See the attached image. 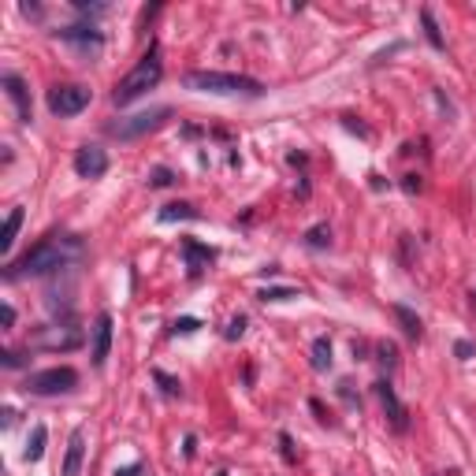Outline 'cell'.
Segmentation results:
<instances>
[{
    "mask_svg": "<svg viewBox=\"0 0 476 476\" xmlns=\"http://www.w3.org/2000/svg\"><path fill=\"white\" fill-rule=\"evenodd\" d=\"M82 253H86V246H82L78 234H49V238H41L34 249H27L19 260H11V265L4 268V279L49 276V272H59V268L75 265Z\"/></svg>",
    "mask_w": 476,
    "mask_h": 476,
    "instance_id": "obj_1",
    "label": "cell"
},
{
    "mask_svg": "<svg viewBox=\"0 0 476 476\" xmlns=\"http://www.w3.org/2000/svg\"><path fill=\"white\" fill-rule=\"evenodd\" d=\"M183 82H186V90L220 93V97H231V93H242V97H260V93H265V82H257V78H249V75H231V71H186Z\"/></svg>",
    "mask_w": 476,
    "mask_h": 476,
    "instance_id": "obj_2",
    "label": "cell"
},
{
    "mask_svg": "<svg viewBox=\"0 0 476 476\" xmlns=\"http://www.w3.org/2000/svg\"><path fill=\"white\" fill-rule=\"evenodd\" d=\"M164 78V59H160V49L157 45H149V52L138 59V67L130 71L127 78H119L115 82V90H112V101L123 108V104H130V101H138L146 90H153L157 82Z\"/></svg>",
    "mask_w": 476,
    "mask_h": 476,
    "instance_id": "obj_3",
    "label": "cell"
},
{
    "mask_svg": "<svg viewBox=\"0 0 476 476\" xmlns=\"http://www.w3.org/2000/svg\"><path fill=\"white\" fill-rule=\"evenodd\" d=\"M172 119V108L160 104V108H149V112H138V115H119L115 123H108V134L119 141H134V138H146L153 134L157 127H164Z\"/></svg>",
    "mask_w": 476,
    "mask_h": 476,
    "instance_id": "obj_4",
    "label": "cell"
},
{
    "mask_svg": "<svg viewBox=\"0 0 476 476\" xmlns=\"http://www.w3.org/2000/svg\"><path fill=\"white\" fill-rule=\"evenodd\" d=\"M78 387V372L71 365H56V368H41V372L27 376V391L30 395H67Z\"/></svg>",
    "mask_w": 476,
    "mask_h": 476,
    "instance_id": "obj_5",
    "label": "cell"
},
{
    "mask_svg": "<svg viewBox=\"0 0 476 476\" xmlns=\"http://www.w3.org/2000/svg\"><path fill=\"white\" fill-rule=\"evenodd\" d=\"M86 104H90V90L78 86V82H64V86H52L49 90V112L59 115V119L78 115Z\"/></svg>",
    "mask_w": 476,
    "mask_h": 476,
    "instance_id": "obj_6",
    "label": "cell"
},
{
    "mask_svg": "<svg viewBox=\"0 0 476 476\" xmlns=\"http://www.w3.org/2000/svg\"><path fill=\"white\" fill-rule=\"evenodd\" d=\"M376 398H379V406H384V413H387V424L395 428V432H406V428H410V410L398 402L391 379H379V384H376Z\"/></svg>",
    "mask_w": 476,
    "mask_h": 476,
    "instance_id": "obj_7",
    "label": "cell"
},
{
    "mask_svg": "<svg viewBox=\"0 0 476 476\" xmlns=\"http://www.w3.org/2000/svg\"><path fill=\"white\" fill-rule=\"evenodd\" d=\"M108 350H112V313H97V320H93V339H90V361L101 368L108 361Z\"/></svg>",
    "mask_w": 476,
    "mask_h": 476,
    "instance_id": "obj_8",
    "label": "cell"
},
{
    "mask_svg": "<svg viewBox=\"0 0 476 476\" xmlns=\"http://www.w3.org/2000/svg\"><path fill=\"white\" fill-rule=\"evenodd\" d=\"M75 172L82 178H101L104 172H108V153H104L101 146H82L75 153Z\"/></svg>",
    "mask_w": 476,
    "mask_h": 476,
    "instance_id": "obj_9",
    "label": "cell"
},
{
    "mask_svg": "<svg viewBox=\"0 0 476 476\" xmlns=\"http://www.w3.org/2000/svg\"><path fill=\"white\" fill-rule=\"evenodd\" d=\"M178 249H183V260H186V272H190V276H201V272H205L212 260H216V249H212V246H201L197 238H183V242H178Z\"/></svg>",
    "mask_w": 476,
    "mask_h": 476,
    "instance_id": "obj_10",
    "label": "cell"
},
{
    "mask_svg": "<svg viewBox=\"0 0 476 476\" xmlns=\"http://www.w3.org/2000/svg\"><path fill=\"white\" fill-rule=\"evenodd\" d=\"M0 86H4L8 101L15 104L19 119H22V123H30V119H34V108H30V90H27V82H22L19 75H4V78H0Z\"/></svg>",
    "mask_w": 476,
    "mask_h": 476,
    "instance_id": "obj_11",
    "label": "cell"
},
{
    "mask_svg": "<svg viewBox=\"0 0 476 476\" xmlns=\"http://www.w3.org/2000/svg\"><path fill=\"white\" fill-rule=\"evenodd\" d=\"M82 461H86V428H75L71 439H67V454H64V469H59V476H78Z\"/></svg>",
    "mask_w": 476,
    "mask_h": 476,
    "instance_id": "obj_12",
    "label": "cell"
},
{
    "mask_svg": "<svg viewBox=\"0 0 476 476\" xmlns=\"http://www.w3.org/2000/svg\"><path fill=\"white\" fill-rule=\"evenodd\" d=\"M56 38H59V41L78 45L82 52H97L101 45H104L101 30H93V27H67V30H56Z\"/></svg>",
    "mask_w": 476,
    "mask_h": 476,
    "instance_id": "obj_13",
    "label": "cell"
},
{
    "mask_svg": "<svg viewBox=\"0 0 476 476\" xmlns=\"http://www.w3.org/2000/svg\"><path fill=\"white\" fill-rule=\"evenodd\" d=\"M391 313H395V320L402 324V331H406V335H410L413 342L424 335V324H421V316H416L410 305H391Z\"/></svg>",
    "mask_w": 476,
    "mask_h": 476,
    "instance_id": "obj_14",
    "label": "cell"
},
{
    "mask_svg": "<svg viewBox=\"0 0 476 476\" xmlns=\"http://www.w3.org/2000/svg\"><path fill=\"white\" fill-rule=\"evenodd\" d=\"M19 227H22V209H11V212H8V220H4V231H0V253H11Z\"/></svg>",
    "mask_w": 476,
    "mask_h": 476,
    "instance_id": "obj_15",
    "label": "cell"
},
{
    "mask_svg": "<svg viewBox=\"0 0 476 476\" xmlns=\"http://www.w3.org/2000/svg\"><path fill=\"white\" fill-rule=\"evenodd\" d=\"M201 212L190 205V201H172V205L160 209V223H175V220H197Z\"/></svg>",
    "mask_w": 476,
    "mask_h": 476,
    "instance_id": "obj_16",
    "label": "cell"
},
{
    "mask_svg": "<svg viewBox=\"0 0 476 476\" xmlns=\"http://www.w3.org/2000/svg\"><path fill=\"white\" fill-rule=\"evenodd\" d=\"M78 342H82L78 331H56V335H45V339H38V346H45V350H75Z\"/></svg>",
    "mask_w": 476,
    "mask_h": 476,
    "instance_id": "obj_17",
    "label": "cell"
},
{
    "mask_svg": "<svg viewBox=\"0 0 476 476\" xmlns=\"http://www.w3.org/2000/svg\"><path fill=\"white\" fill-rule=\"evenodd\" d=\"M45 439H49L45 424H34V432H30V439H27V450H22V458H27V461H41V454H45Z\"/></svg>",
    "mask_w": 476,
    "mask_h": 476,
    "instance_id": "obj_18",
    "label": "cell"
},
{
    "mask_svg": "<svg viewBox=\"0 0 476 476\" xmlns=\"http://www.w3.org/2000/svg\"><path fill=\"white\" fill-rule=\"evenodd\" d=\"M309 354H313V368H316V372H328V368H331V342H328V335H320Z\"/></svg>",
    "mask_w": 476,
    "mask_h": 476,
    "instance_id": "obj_19",
    "label": "cell"
},
{
    "mask_svg": "<svg viewBox=\"0 0 476 476\" xmlns=\"http://www.w3.org/2000/svg\"><path fill=\"white\" fill-rule=\"evenodd\" d=\"M421 27H424V38L432 41V49H443V34H439V27H435L432 8H421Z\"/></svg>",
    "mask_w": 476,
    "mask_h": 476,
    "instance_id": "obj_20",
    "label": "cell"
},
{
    "mask_svg": "<svg viewBox=\"0 0 476 476\" xmlns=\"http://www.w3.org/2000/svg\"><path fill=\"white\" fill-rule=\"evenodd\" d=\"M305 246L328 249V246H331V227H328V223H316V227H309V231H305Z\"/></svg>",
    "mask_w": 476,
    "mask_h": 476,
    "instance_id": "obj_21",
    "label": "cell"
},
{
    "mask_svg": "<svg viewBox=\"0 0 476 476\" xmlns=\"http://www.w3.org/2000/svg\"><path fill=\"white\" fill-rule=\"evenodd\" d=\"M287 298H298L294 287H268V290H260V302H287Z\"/></svg>",
    "mask_w": 476,
    "mask_h": 476,
    "instance_id": "obj_22",
    "label": "cell"
},
{
    "mask_svg": "<svg viewBox=\"0 0 476 476\" xmlns=\"http://www.w3.org/2000/svg\"><path fill=\"white\" fill-rule=\"evenodd\" d=\"M197 328H201V320H197V316H178L175 324H172V331H175V335H194Z\"/></svg>",
    "mask_w": 476,
    "mask_h": 476,
    "instance_id": "obj_23",
    "label": "cell"
},
{
    "mask_svg": "<svg viewBox=\"0 0 476 476\" xmlns=\"http://www.w3.org/2000/svg\"><path fill=\"white\" fill-rule=\"evenodd\" d=\"M376 354H379V365H387V368H395V365H398V350H395V342H379Z\"/></svg>",
    "mask_w": 476,
    "mask_h": 476,
    "instance_id": "obj_24",
    "label": "cell"
},
{
    "mask_svg": "<svg viewBox=\"0 0 476 476\" xmlns=\"http://www.w3.org/2000/svg\"><path fill=\"white\" fill-rule=\"evenodd\" d=\"M153 379H157V384L164 387V395H183V387H178V379H172L168 372H160V368H157V372H153Z\"/></svg>",
    "mask_w": 476,
    "mask_h": 476,
    "instance_id": "obj_25",
    "label": "cell"
},
{
    "mask_svg": "<svg viewBox=\"0 0 476 476\" xmlns=\"http://www.w3.org/2000/svg\"><path fill=\"white\" fill-rule=\"evenodd\" d=\"M242 335H246V316L238 313V316L231 320V324H227V331H223V339H231V342H234V339H242Z\"/></svg>",
    "mask_w": 476,
    "mask_h": 476,
    "instance_id": "obj_26",
    "label": "cell"
},
{
    "mask_svg": "<svg viewBox=\"0 0 476 476\" xmlns=\"http://www.w3.org/2000/svg\"><path fill=\"white\" fill-rule=\"evenodd\" d=\"M172 183H175V175L168 168H157V172L149 175V186H172Z\"/></svg>",
    "mask_w": 476,
    "mask_h": 476,
    "instance_id": "obj_27",
    "label": "cell"
},
{
    "mask_svg": "<svg viewBox=\"0 0 476 476\" xmlns=\"http://www.w3.org/2000/svg\"><path fill=\"white\" fill-rule=\"evenodd\" d=\"M413 242H416L413 234H402V238H398V246H402V265H413Z\"/></svg>",
    "mask_w": 476,
    "mask_h": 476,
    "instance_id": "obj_28",
    "label": "cell"
},
{
    "mask_svg": "<svg viewBox=\"0 0 476 476\" xmlns=\"http://www.w3.org/2000/svg\"><path fill=\"white\" fill-rule=\"evenodd\" d=\"M0 365H4V368H19V365H27V357L15 354V350H4V354H0Z\"/></svg>",
    "mask_w": 476,
    "mask_h": 476,
    "instance_id": "obj_29",
    "label": "cell"
},
{
    "mask_svg": "<svg viewBox=\"0 0 476 476\" xmlns=\"http://www.w3.org/2000/svg\"><path fill=\"white\" fill-rule=\"evenodd\" d=\"M279 447H283V458H287V461H298V454H294V439H290L287 432H279Z\"/></svg>",
    "mask_w": 476,
    "mask_h": 476,
    "instance_id": "obj_30",
    "label": "cell"
},
{
    "mask_svg": "<svg viewBox=\"0 0 476 476\" xmlns=\"http://www.w3.org/2000/svg\"><path fill=\"white\" fill-rule=\"evenodd\" d=\"M402 190L406 194H421V175H402Z\"/></svg>",
    "mask_w": 476,
    "mask_h": 476,
    "instance_id": "obj_31",
    "label": "cell"
},
{
    "mask_svg": "<svg viewBox=\"0 0 476 476\" xmlns=\"http://www.w3.org/2000/svg\"><path fill=\"white\" fill-rule=\"evenodd\" d=\"M454 354H458V361H469V357L476 354V346H472V342H465V339H461L458 346H454Z\"/></svg>",
    "mask_w": 476,
    "mask_h": 476,
    "instance_id": "obj_32",
    "label": "cell"
},
{
    "mask_svg": "<svg viewBox=\"0 0 476 476\" xmlns=\"http://www.w3.org/2000/svg\"><path fill=\"white\" fill-rule=\"evenodd\" d=\"M0 324H4V331H8V328H15V309H11V305L0 309Z\"/></svg>",
    "mask_w": 476,
    "mask_h": 476,
    "instance_id": "obj_33",
    "label": "cell"
},
{
    "mask_svg": "<svg viewBox=\"0 0 476 476\" xmlns=\"http://www.w3.org/2000/svg\"><path fill=\"white\" fill-rule=\"evenodd\" d=\"M141 465H127V469H115V476H138Z\"/></svg>",
    "mask_w": 476,
    "mask_h": 476,
    "instance_id": "obj_34",
    "label": "cell"
},
{
    "mask_svg": "<svg viewBox=\"0 0 476 476\" xmlns=\"http://www.w3.org/2000/svg\"><path fill=\"white\" fill-rule=\"evenodd\" d=\"M472 309H476V290H472Z\"/></svg>",
    "mask_w": 476,
    "mask_h": 476,
    "instance_id": "obj_35",
    "label": "cell"
}]
</instances>
